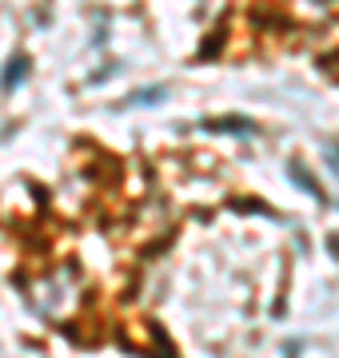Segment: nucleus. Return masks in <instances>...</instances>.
Returning a JSON list of instances; mask_svg holds the SVG:
<instances>
[{"label": "nucleus", "mask_w": 339, "mask_h": 358, "mask_svg": "<svg viewBox=\"0 0 339 358\" xmlns=\"http://www.w3.org/2000/svg\"><path fill=\"white\" fill-rule=\"evenodd\" d=\"M204 128L208 131H235V136H251V120H208V124H204Z\"/></svg>", "instance_id": "3"}, {"label": "nucleus", "mask_w": 339, "mask_h": 358, "mask_svg": "<svg viewBox=\"0 0 339 358\" xmlns=\"http://www.w3.org/2000/svg\"><path fill=\"white\" fill-rule=\"evenodd\" d=\"M327 159H331V164H335V176H339V152H335V148H331V152H327Z\"/></svg>", "instance_id": "6"}, {"label": "nucleus", "mask_w": 339, "mask_h": 358, "mask_svg": "<svg viewBox=\"0 0 339 358\" xmlns=\"http://www.w3.org/2000/svg\"><path fill=\"white\" fill-rule=\"evenodd\" d=\"M164 96H168L164 88H144V92H136V96H132L128 103H160Z\"/></svg>", "instance_id": "5"}, {"label": "nucleus", "mask_w": 339, "mask_h": 358, "mask_svg": "<svg viewBox=\"0 0 339 358\" xmlns=\"http://www.w3.org/2000/svg\"><path fill=\"white\" fill-rule=\"evenodd\" d=\"M25 76H28V60L25 56H16L13 64L4 68V80H0V84H4V92H16L20 84H25Z\"/></svg>", "instance_id": "2"}, {"label": "nucleus", "mask_w": 339, "mask_h": 358, "mask_svg": "<svg viewBox=\"0 0 339 358\" xmlns=\"http://www.w3.org/2000/svg\"><path fill=\"white\" fill-rule=\"evenodd\" d=\"M25 291H28V303L53 322H72L84 310V299H88L84 275L72 263H56V267L32 271L25 279Z\"/></svg>", "instance_id": "1"}, {"label": "nucleus", "mask_w": 339, "mask_h": 358, "mask_svg": "<svg viewBox=\"0 0 339 358\" xmlns=\"http://www.w3.org/2000/svg\"><path fill=\"white\" fill-rule=\"evenodd\" d=\"M291 179H296V183H300L303 192L312 195L315 203H324V187H319V183H315V179H312V176H307V171H303V167H300V164H291Z\"/></svg>", "instance_id": "4"}]
</instances>
